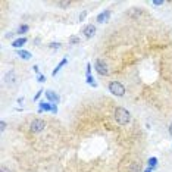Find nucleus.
<instances>
[{
    "instance_id": "obj_9",
    "label": "nucleus",
    "mask_w": 172,
    "mask_h": 172,
    "mask_svg": "<svg viewBox=\"0 0 172 172\" xmlns=\"http://www.w3.org/2000/svg\"><path fill=\"white\" fill-rule=\"evenodd\" d=\"M18 56H19V58H22V59H25V60L31 59V53L26 52V50H18Z\"/></svg>"
},
{
    "instance_id": "obj_10",
    "label": "nucleus",
    "mask_w": 172,
    "mask_h": 172,
    "mask_svg": "<svg viewBox=\"0 0 172 172\" xmlns=\"http://www.w3.org/2000/svg\"><path fill=\"white\" fill-rule=\"evenodd\" d=\"M40 110H46V112H49V110H53V105H50V103H46V102H43V103H40Z\"/></svg>"
},
{
    "instance_id": "obj_11",
    "label": "nucleus",
    "mask_w": 172,
    "mask_h": 172,
    "mask_svg": "<svg viewBox=\"0 0 172 172\" xmlns=\"http://www.w3.org/2000/svg\"><path fill=\"white\" fill-rule=\"evenodd\" d=\"M66 62H68V60H66V59H63V60H62V62H60L59 65L56 66V69L53 71V75H56V74L59 72V69H60V68H62V66H63V65H66Z\"/></svg>"
},
{
    "instance_id": "obj_15",
    "label": "nucleus",
    "mask_w": 172,
    "mask_h": 172,
    "mask_svg": "<svg viewBox=\"0 0 172 172\" xmlns=\"http://www.w3.org/2000/svg\"><path fill=\"white\" fill-rule=\"evenodd\" d=\"M5 130H6V122L2 121V122H0V131H5Z\"/></svg>"
},
{
    "instance_id": "obj_26",
    "label": "nucleus",
    "mask_w": 172,
    "mask_h": 172,
    "mask_svg": "<svg viewBox=\"0 0 172 172\" xmlns=\"http://www.w3.org/2000/svg\"><path fill=\"white\" fill-rule=\"evenodd\" d=\"M146 172H152V169H147V171H146Z\"/></svg>"
},
{
    "instance_id": "obj_4",
    "label": "nucleus",
    "mask_w": 172,
    "mask_h": 172,
    "mask_svg": "<svg viewBox=\"0 0 172 172\" xmlns=\"http://www.w3.org/2000/svg\"><path fill=\"white\" fill-rule=\"evenodd\" d=\"M94 66H96V71H97L100 75H107V74H109L107 65H106V63H105V62H103L102 59H97V60H96Z\"/></svg>"
},
{
    "instance_id": "obj_16",
    "label": "nucleus",
    "mask_w": 172,
    "mask_h": 172,
    "mask_svg": "<svg viewBox=\"0 0 172 172\" xmlns=\"http://www.w3.org/2000/svg\"><path fill=\"white\" fill-rule=\"evenodd\" d=\"M50 47H52V49H59L60 43H50Z\"/></svg>"
},
{
    "instance_id": "obj_20",
    "label": "nucleus",
    "mask_w": 172,
    "mask_h": 172,
    "mask_svg": "<svg viewBox=\"0 0 172 172\" xmlns=\"http://www.w3.org/2000/svg\"><path fill=\"white\" fill-rule=\"evenodd\" d=\"M44 79H46V77H44V75H38V81H40V82H43Z\"/></svg>"
},
{
    "instance_id": "obj_14",
    "label": "nucleus",
    "mask_w": 172,
    "mask_h": 172,
    "mask_svg": "<svg viewBox=\"0 0 172 172\" xmlns=\"http://www.w3.org/2000/svg\"><path fill=\"white\" fill-rule=\"evenodd\" d=\"M156 162H158V159H156V158H152L150 160H149V163H150V166H152V168H153V166H156Z\"/></svg>"
},
{
    "instance_id": "obj_3",
    "label": "nucleus",
    "mask_w": 172,
    "mask_h": 172,
    "mask_svg": "<svg viewBox=\"0 0 172 172\" xmlns=\"http://www.w3.org/2000/svg\"><path fill=\"white\" fill-rule=\"evenodd\" d=\"M44 128H46V122L43 119H34L31 122V126H30L31 132H41Z\"/></svg>"
},
{
    "instance_id": "obj_25",
    "label": "nucleus",
    "mask_w": 172,
    "mask_h": 172,
    "mask_svg": "<svg viewBox=\"0 0 172 172\" xmlns=\"http://www.w3.org/2000/svg\"><path fill=\"white\" fill-rule=\"evenodd\" d=\"M169 134H171V135H172V124H171V125H169Z\"/></svg>"
},
{
    "instance_id": "obj_1",
    "label": "nucleus",
    "mask_w": 172,
    "mask_h": 172,
    "mask_svg": "<svg viewBox=\"0 0 172 172\" xmlns=\"http://www.w3.org/2000/svg\"><path fill=\"white\" fill-rule=\"evenodd\" d=\"M115 121L118 124H121V125H126L131 121V115L124 107H116V110H115Z\"/></svg>"
},
{
    "instance_id": "obj_21",
    "label": "nucleus",
    "mask_w": 172,
    "mask_h": 172,
    "mask_svg": "<svg viewBox=\"0 0 172 172\" xmlns=\"http://www.w3.org/2000/svg\"><path fill=\"white\" fill-rule=\"evenodd\" d=\"M153 5L154 6H160V5H163V2H153Z\"/></svg>"
},
{
    "instance_id": "obj_19",
    "label": "nucleus",
    "mask_w": 172,
    "mask_h": 172,
    "mask_svg": "<svg viewBox=\"0 0 172 172\" xmlns=\"http://www.w3.org/2000/svg\"><path fill=\"white\" fill-rule=\"evenodd\" d=\"M41 93H44V91H43V90H40V91L37 93V94H35V96H34V100H37V99H38L40 96H41Z\"/></svg>"
},
{
    "instance_id": "obj_22",
    "label": "nucleus",
    "mask_w": 172,
    "mask_h": 172,
    "mask_svg": "<svg viewBox=\"0 0 172 172\" xmlns=\"http://www.w3.org/2000/svg\"><path fill=\"white\" fill-rule=\"evenodd\" d=\"M84 18H86V12H82L81 15H79V21H82Z\"/></svg>"
},
{
    "instance_id": "obj_18",
    "label": "nucleus",
    "mask_w": 172,
    "mask_h": 172,
    "mask_svg": "<svg viewBox=\"0 0 172 172\" xmlns=\"http://www.w3.org/2000/svg\"><path fill=\"white\" fill-rule=\"evenodd\" d=\"M69 41H71V43H74V44H77L79 40H78V37H71V40H69Z\"/></svg>"
},
{
    "instance_id": "obj_13",
    "label": "nucleus",
    "mask_w": 172,
    "mask_h": 172,
    "mask_svg": "<svg viewBox=\"0 0 172 172\" xmlns=\"http://www.w3.org/2000/svg\"><path fill=\"white\" fill-rule=\"evenodd\" d=\"M87 82H88V84H91L93 87H96V86H97V84L94 82V78H93L91 75H87Z\"/></svg>"
},
{
    "instance_id": "obj_6",
    "label": "nucleus",
    "mask_w": 172,
    "mask_h": 172,
    "mask_svg": "<svg viewBox=\"0 0 172 172\" xmlns=\"http://www.w3.org/2000/svg\"><path fill=\"white\" fill-rule=\"evenodd\" d=\"M46 97L50 100V102H53V103H58V102H59V96L54 91H52V90H47L46 91Z\"/></svg>"
},
{
    "instance_id": "obj_17",
    "label": "nucleus",
    "mask_w": 172,
    "mask_h": 172,
    "mask_svg": "<svg viewBox=\"0 0 172 172\" xmlns=\"http://www.w3.org/2000/svg\"><path fill=\"white\" fill-rule=\"evenodd\" d=\"M69 5H71L69 2H60V3H59V6H62V7H68Z\"/></svg>"
},
{
    "instance_id": "obj_7",
    "label": "nucleus",
    "mask_w": 172,
    "mask_h": 172,
    "mask_svg": "<svg viewBox=\"0 0 172 172\" xmlns=\"http://www.w3.org/2000/svg\"><path fill=\"white\" fill-rule=\"evenodd\" d=\"M109 15H110V12H109V10L102 12L99 16H97V22H106V21H107V18H109Z\"/></svg>"
},
{
    "instance_id": "obj_8",
    "label": "nucleus",
    "mask_w": 172,
    "mask_h": 172,
    "mask_svg": "<svg viewBox=\"0 0 172 172\" xmlns=\"http://www.w3.org/2000/svg\"><path fill=\"white\" fill-rule=\"evenodd\" d=\"M26 43V38H24V37H21V38H18V40H15L12 43V46L13 47H16V49H19V47H22L24 44Z\"/></svg>"
},
{
    "instance_id": "obj_2",
    "label": "nucleus",
    "mask_w": 172,
    "mask_h": 172,
    "mask_svg": "<svg viewBox=\"0 0 172 172\" xmlns=\"http://www.w3.org/2000/svg\"><path fill=\"white\" fill-rule=\"evenodd\" d=\"M109 91L112 93L113 96L121 97V96H124V94H125V87L122 86L121 82H118V81H112V82L109 84Z\"/></svg>"
},
{
    "instance_id": "obj_5",
    "label": "nucleus",
    "mask_w": 172,
    "mask_h": 172,
    "mask_svg": "<svg viewBox=\"0 0 172 172\" xmlns=\"http://www.w3.org/2000/svg\"><path fill=\"white\" fill-rule=\"evenodd\" d=\"M96 33V26L94 25H86L84 26V30H82V34L86 35L87 38H91L93 35Z\"/></svg>"
},
{
    "instance_id": "obj_24",
    "label": "nucleus",
    "mask_w": 172,
    "mask_h": 172,
    "mask_svg": "<svg viewBox=\"0 0 172 172\" xmlns=\"http://www.w3.org/2000/svg\"><path fill=\"white\" fill-rule=\"evenodd\" d=\"M2 172H9V171H7V169L5 168V166H2Z\"/></svg>"
},
{
    "instance_id": "obj_12",
    "label": "nucleus",
    "mask_w": 172,
    "mask_h": 172,
    "mask_svg": "<svg viewBox=\"0 0 172 172\" xmlns=\"http://www.w3.org/2000/svg\"><path fill=\"white\" fill-rule=\"evenodd\" d=\"M28 31V25H21L18 28V34H25Z\"/></svg>"
},
{
    "instance_id": "obj_23",
    "label": "nucleus",
    "mask_w": 172,
    "mask_h": 172,
    "mask_svg": "<svg viewBox=\"0 0 172 172\" xmlns=\"http://www.w3.org/2000/svg\"><path fill=\"white\" fill-rule=\"evenodd\" d=\"M33 69H34V71H35L37 74H38V66H37V65H34V68H33Z\"/></svg>"
}]
</instances>
